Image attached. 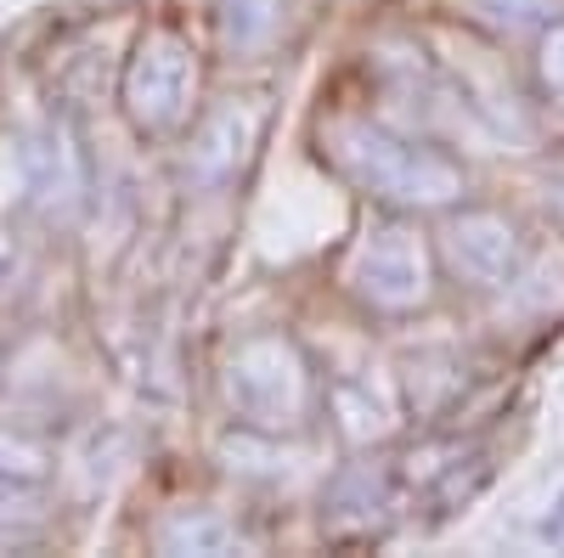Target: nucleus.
Returning <instances> with one entry per match:
<instances>
[{
  "instance_id": "nucleus-1",
  "label": "nucleus",
  "mask_w": 564,
  "mask_h": 558,
  "mask_svg": "<svg viewBox=\"0 0 564 558\" xmlns=\"http://www.w3.org/2000/svg\"><path fill=\"white\" fill-rule=\"evenodd\" d=\"M345 158L350 169L384 198H406V204H446L457 193V169L435 153H417V147H401L390 135H372V130H350L345 135Z\"/></svg>"
},
{
  "instance_id": "nucleus-2",
  "label": "nucleus",
  "mask_w": 564,
  "mask_h": 558,
  "mask_svg": "<svg viewBox=\"0 0 564 558\" xmlns=\"http://www.w3.org/2000/svg\"><path fill=\"white\" fill-rule=\"evenodd\" d=\"M452 249H457V265H463L468 276L497 283V276L508 271V260H513V231L497 226V220H468V226H457Z\"/></svg>"
}]
</instances>
